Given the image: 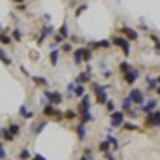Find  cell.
Returning a JSON list of instances; mask_svg holds the SVG:
<instances>
[{
    "instance_id": "obj_1",
    "label": "cell",
    "mask_w": 160,
    "mask_h": 160,
    "mask_svg": "<svg viewBox=\"0 0 160 160\" xmlns=\"http://www.w3.org/2000/svg\"><path fill=\"white\" fill-rule=\"evenodd\" d=\"M111 43L117 45V47H121V51H122L126 57L130 55V42H128L126 38H122V36H115V38L111 40Z\"/></svg>"
},
{
    "instance_id": "obj_2",
    "label": "cell",
    "mask_w": 160,
    "mask_h": 160,
    "mask_svg": "<svg viewBox=\"0 0 160 160\" xmlns=\"http://www.w3.org/2000/svg\"><path fill=\"white\" fill-rule=\"evenodd\" d=\"M43 96L49 100L51 106H58L62 102V94L60 92H53V91H43Z\"/></svg>"
},
{
    "instance_id": "obj_3",
    "label": "cell",
    "mask_w": 160,
    "mask_h": 160,
    "mask_svg": "<svg viewBox=\"0 0 160 160\" xmlns=\"http://www.w3.org/2000/svg\"><path fill=\"white\" fill-rule=\"evenodd\" d=\"M124 124V111H113L111 113V126L117 128V126H122Z\"/></svg>"
},
{
    "instance_id": "obj_4",
    "label": "cell",
    "mask_w": 160,
    "mask_h": 160,
    "mask_svg": "<svg viewBox=\"0 0 160 160\" xmlns=\"http://www.w3.org/2000/svg\"><path fill=\"white\" fill-rule=\"evenodd\" d=\"M145 126H160V111H152L145 119Z\"/></svg>"
},
{
    "instance_id": "obj_5",
    "label": "cell",
    "mask_w": 160,
    "mask_h": 160,
    "mask_svg": "<svg viewBox=\"0 0 160 160\" xmlns=\"http://www.w3.org/2000/svg\"><path fill=\"white\" fill-rule=\"evenodd\" d=\"M94 92H96V100H98V104H106V102H108V92H106V87L94 85Z\"/></svg>"
},
{
    "instance_id": "obj_6",
    "label": "cell",
    "mask_w": 160,
    "mask_h": 160,
    "mask_svg": "<svg viewBox=\"0 0 160 160\" xmlns=\"http://www.w3.org/2000/svg\"><path fill=\"white\" fill-rule=\"evenodd\" d=\"M128 100H130L132 104H138V106H141V104H143V92H141L139 89H134V91L130 92Z\"/></svg>"
},
{
    "instance_id": "obj_7",
    "label": "cell",
    "mask_w": 160,
    "mask_h": 160,
    "mask_svg": "<svg viewBox=\"0 0 160 160\" xmlns=\"http://www.w3.org/2000/svg\"><path fill=\"white\" fill-rule=\"evenodd\" d=\"M139 77V70H136V68H130L126 73H124V81L128 83V85H132L134 81H136V79Z\"/></svg>"
},
{
    "instance_id": "obj_8",
    "label": "cell",
    "mask_w": 160,
    "mask_h": 160,
    "mask_svg": "<svg viewBox=\"0 0 160 160\" xmlns=\"http://www.w3.org/2000/svg\"><path fill=\"white\" fill-rule=\"evenodd\" d=\"M89 109H91V96H89V94H83L81 104H79V111H81V113H87Z\"/></svg>"
},
{
    "instance_id": "obj_9",
    "label": "cell",
    "mask_w": 160,
    "mask_h": 160,
    "mask_svg": "<svg viewBox=\"0 0 160 160\" xmlns=\"http://www.w3.org/2000/svg\"><path fill=\"white\" fill-rule=\"evenodd\" d=\"M53 34V27H49V25H45V27H42V32H40V38H38V43H42L47 36H51Z\"/></svg>"
},
{
    "instance_id": "obj_10",
    "label": "cell",
    "mask_w": 160,
    "mask_h": 160,
    "mask_svg": "<svg viewBox=\"0 0 160 160\" xmlns=\"http://www.w3.org/2000/svg\"><path fill=\"white\" fill-rule=\"evenodd\" d=\"M121 32H122V34L126 36V40H128V42H130V40H138V32H136L134 28H128V27H122V28H121Z\"/></svg>"
},
{
    "instance_id": "obj_11",
    "label": "cell",
    "mask_w": 160,
    "mask_h": 160,
    "mask_svg": "<svg viewBox=\"0 0 160 160\" xmlns=\"http://www.w3.org/2000/svg\"><path fill=\"white\" fill-rule=\"evenodd\" d=\"M89 79H91V73L89 72H83V73H79V77H75V85H83V83H87L89 81Z\"/></svg>"
},
{
    "instance_id": "obj_12",
    "label": "cell",
    "mask_w": 160,
    "mask_h": 160,
    "mask_svg": "<svg viewBox=\"0 0 160 160\" xmlns=\"http://www.w3.org/2000/svg\"><path fill=\"white\" fill-rule=\"evenodd\" d=\"M154 108H156V100H149V102H145V106H141V111L143 113H152Z\"/></svg>"
},
{
    "instance_id": "obj_13",
    "label": "cell",
    "mask_w": 160,
    "mask_h": 160,
    "mask_svg": "<svg viewBox=\"0 0 160 160\" xmlns=\"http://www.w3.org/2000/svg\"><path fill=\"white\" fill-rule=\"evenodd\" d=\"M73 62L75 64H81L83 62V47H77L73 51Z\"/></svg>"
},
{
    "instance_id": "obj_14",
    "label": "cell",
    "mask_w": 160,
    "mask_h": 160,
    "mask_svg": "<svg viewBox=\"0 0 160 160\" xmlns=\"http://www.w3.org/2000/svg\"><path fill=\"white\" fill-rule=\"evenodd\" d=\"M91 47H98V49H109V47H111V42H109V40H100V42H94Z\"/></svg>"
},
{
    "instance_id": "obj_15",
    "label": "cell",
    "mask_w": 160,
    "mask_h": 160,
    "mask_svg": "<svg viewBox=\"0 0 160 160\" xmlns=\"http://www.w3.org/2000/svg\"><path fill=\"white\" fill-rule=\"evenodd\" d=\"M19 115H21L23 119H32V117H34V113H32L30 109H27L25 106H21V109H19Z\"/></svg>"
},
{
    "instance_id": "obj_16",
    "label": "cell",
    "mask_w": 160,
    "mask_h": 160,
    "mask_svg": "<svg viewBox=\"0 0 160 160\" xmlns=\"http://www.w3.org/2000/svg\"><path fill=\"white\" fill-rule=\"evenodd\" d=\"M0 60H2V64H6V66H10V64H12V58L6 55V51H4L2 47H0Z\"/></svg>"
},
{
    "instance_id": "obj_17",
    "label": "cell",
    "mask_w": 160,
    "mask_h": 160,
    "mask_svg": "<svg viewBox=\"0 0 160 160\" xmlns=\"http://www.w3.org/2000/svg\"><path fill=\"white\" fill-rule=\"evenodd\" d=\"M58 57H60L58 49H51V55H49V58H51V64H53V66H57V62H58Z\"/></svg>"
},
{
    "instance_id": "obj_18",
    "label": "cell",
    "mask_w": 160,
    "mask_h": 160,
    "mask_svg": "<svg viewBox=\"0 0 160 160\" xmlns=\"http://www.w3.org/2000/svg\"><path fill=\"white\" fill-rule=\"evenodd\" d=\"M98 149H100L104 154H108V152H109V149H111V145H109V141H108V139H104V141H100Z\"/></svg>"
},
{
    "instance_id": "obj_19",
    "label": "cell",
    "mask_w": 160,
    "mask_h": 160,
    "mask_svg": "<svg viewBox=\"0 0 160 160\" xmlns=\"http://www.w3.org/2000/svg\"><path fill=\"white\" fill-rule=\"evenodd\" d=\"M92 121H94V117L91 115V111L81 113V124H87V122H92Z\"/></svg>"
},
{
    "instance_id": "obj_20",
    "label": "cell",
    "mask_w": 160,
    "mask_h": 160,
    "mask_svg": "<svg viewBox=\"0 0 160 160\" xmlns=\"http://www.w3.org/2000/svg\"><path fill=\"white\" fill-rule=\"evenodd\" d=\"M77 138H79V139H85V138H87L85 124H79V126H77Z\"/></svg>"
},
{
    "instance_id": "obj_21",
    "label": "cell",
    "mask_w": 160,
    "mask_h": 160,
    "mask_svg": "<svg viewBox=\"0 0 160 160\" xmlns=\"http://www.w3.org/2000/svg\"><path fill=\"white\" fill-rule=\"evenodd\" d=\"M72 94H73V96H83V94H85V87H83V85H75Z\"/></svg>"
},
{
    "instance_id": "obj_22",
    "label": "cell",
    "mask_w": 160,
    "mask_h": 160,
    "mask_svg": "<svg viewBox=\"0 0 160 160\" xmlns=\"http://www.w3.org/2000/svg\"><path fill=\"white\" fill-rule=\"evenodd\" d=\"M8 130H10V134H12L13 138H17V136H19V124H13V122H12V124L8 126Z\"/></svg>"
},
{
    "instance_id": "obj_23",
    "label": "cell",
    "mask_w": 160,
    "mask_h": 160,
    "mask_svg": "<svg viewBox=\"0 0 160 160\" xmlns=\"http://www.w3.org/2000/svg\"><path fill=\"white\" fill-rule=\"evenodd\" d=\"M58 36H62V38H68V36H70V32H68V25H62V27L58 28Z\"/></svg>"
},
{
    "instance_id": "obj_24",
    "label": "cell",
    "mask_w": 160,
    "mask_h": 160,
    "mask_svg": "<svg viewBox=\"0 0 160 160\" xmlns=\"http://www.w3.org/2000/svg\"><path fill=\"white\" fill-rule=\"evenodd\" d=\"M92 58V53H91V49H85L83 47V62H89Z\"/></svg>"
},
{
    "instance_id": "obj_25",
    "label": "cell",
    "mask_w": 160,
    "mask_h": 160,
    "mask_svg": "<svg viewBox=\"0 0 160 160\" xmlns=\"http://www.w3.org/2000/svg\"><path fill=\"white\" fill-rule=\"evenodd\" d=\"M43 113H45V115H55V113H57V109H55L51 104H47V106L43 108Z\"/></svg>"
},
{
    "instance_id": "obj_26",
    "label": "cell",
    "mask_w": 160,
    "mask_h": 160,
    "mask_svg": "<svg viewBox=\"0 0 160 160\" xmlns=\"http://www.w3.org/2000/svg\"><path fill=\"white\" fill-rule=\"evenodd\" d=\"M32 81H34L36 85H47V79H45V77H34V75H32Z\"/></svg>"
},
{
    "instance_id": "obj_27",
    "label": "cell",
    "mask_w": 160,
    "mask_h": 160,
    "mask_svg": "<svg viewBox=\"0 0 160 160\" xmlns=\"http://www.w3.org/2000/svg\"><path fill=\"white\" fill-rule=\"evenodd\" d=\"M19 156H21V160H28V158H30V151H28V149H21Z\"/></svg>"
},
{
    "instance_id": "obj_28",
    "label": "cell",
    "mask_w": 160,
    "mask_h": 160,
    "mask_svg": "<svg viewBox=\"0 0 160 160\" xmlns=\"http://www.w3.org/2000/svg\"><path fill=\"white\" fill-rule=\"evenodd\" d=\"M0 134H2V136H4V139H8V141H13V139H15V138L10 134V130H8V128H6V130H2Z\"/></svg>"
},
{
    "instance_id": "obj_29",
    "label": "cell",
    "mask_w": 160,
    "mask_h": 160,
    "mask_svg": "<svg viewBox=\"0 0 160 160\" xmlns=\"http://www.w3.org/2000/svg\"><path fill=\"white\" fill-rule=\"evenodd\" d=\"M130 68H132V66H130V64H128V62H121V64H119V70H121V72H122V73H126V72H128V70H130Z\"/></svg>"
},
{
    "instance_id": "obj_30",
    "label": "cell",
    "mask_w": 160,
    "mask_h": 160,
    "mask_svg": "<svg viewBox=\"0 0 160 160\" xmlns=\"http://www.w3.org/2000/svg\"><path fill=\"white\" fill-rule=\"evenodd\" d=\"M145 81H147V85H149L151 89H156V87H158V83H156V79H151V77H147Z\"/></svg>"
},
{
    "instance_id": "obj_31",
    "label": "cell",
    "mask_w": 160,
    "mask_h": 160,
    "mask_svg": "<svg viewBox=\"0 0 160 160\" xmlns=\"http://www.w3.org/2000/svg\"><path fill=\"white\" fill-rule=\"evenodd\" d=\"M121 108H122V111H130V108H132V102L126 98V100L122 102V106H121Z\"/></svg>"
},
{
    "instance_id": "obj_32",
    "label": "cell",
    "mask_w": 160,
    "mask_h": 160,
    "mask_svg": "<svg viewBox=\"0 0 160 160\" xmlns=\"http://www.w3.org/2000/svg\"><path fill=\"white\" fill-rule=\"evenodd\" d=\"M43 128H45V121H43V122H40V124H36V126H34V134H36V136H38V134H40V132H42V130H43Z\"/></svg>"
},
{
    "instance_id": "obj_33",
    "label": "cell",
    "mask_w": 160,
    "mask_h": 160,
    "mask_svg": "<svg viewBox=\"0 0 160 160\" xmlns=\"http://www.w3.org/2000/svg\"><path fill=\"white\" fill-rule=\"evenodd\" d=\"M106 108H108V111H109V113H113V111H115V102L108 100V102H106Z\"/></svg>"
},
{
    "instance_id": "obj_34",
    "label": "cell",
    "mask_w": 160,
    "mask_h": 160,
    "mask_svg": "<svg viewBox=\"0 0 160 160\" xmlns=\"http://www.w3.org/2000/svg\"><path fill=\"white\" fill-rule=\"evenodd\" d=\"M0 42H2V43H12V38L6 36V34H0Z\"/></svg>"
},
{
    "instance_id": "obj_35",
    "label": "cell",
    "mask_w": 160,
    "mask_h": 160,
    "mask_svg": "<svg viewBox=\"0 0 160 160\" xmlns=\"http://www.w3.org/2000/svg\"><path fill=\"white\" fill-rule=\"evenodd\" d=\"M124 128H126V130H134V132L138 130V126H136V124H132V122H126V124H124Z\"/></svg>"
},
{
    "instance_id": "obj_36",
    "label": "cell",
    "mask_w": 160,
    "mask_h": 160,
    "mask_svg": "<svg viewBox=\"0 0 160 160\" xmlns=\"http://www.w3.org/2000/svg\"><path fill=\"white\" fill-rule=\"evenodd\" d=\"M85 10H87V6H79V8H77V12H75V17H79V15H81Z\"/></svg>"
},
{
    "instance_id": "obj_37",
    "label": "cell",
    "mask_w": 160,
    "mask_h": 160,
    "mask_svg": "<svg viewBox=\"0 0 160 160\" xmlns=\"http://www.w3.org/2000/svg\"><path fill=\"white\" fill-rule=\"evenodd\" d=\"M21 36H23V34H21V30H19V28H15V30H13V38H15V40H21Z\"/></svg>"
},
{
    "instance_id": "obj_38",
    "label": "cell",
    "mask_w": 160,
    "mask_h": 160,
    "mask_svg": "<svg viewBox=\"0 0 160 160\" xmlns=\"http://www.w3.org/2000/svg\"><path fill=\"white\" fill-rule=\"evenodd\" d=\"M62 51L70 53V51H72V45H70V43H62Z\"/></svg>"
},
{
    "instance_id": "obj_39",
    "label": "cell",
    "mask_w": 160,
    "mask_h": 160,
    "mask_svg": "<svg viewBox=\"0 0 160 160\" xmlns=\"http://www.w3.org/2000/svg\"><path fill=\"white\" fill-rule=\"evenodd\" d=\"M64 117H66V119H73V117H75V113L70 109V111H66V115H64Z\"/></svg>"
},
{
    "instance_id": "obj_40",
    "label": "cell",
    "mask_w": 160,
    "mask_h": 160,
    "mask_svg": "<svg viewBox=\"0 0 160 160\" xmlns=\"http://www.w3.org/2000/svg\"><path fill=\"white\" fill-rule=\"evenodd\" d=\"M62 40H64V38H62V36H58V34H55V45H57V43H60V42H62Z\"/></svg>"
},
{
    "instance_id": "obj_41",
    "label": "cell",
    "mask_w": 160,
    "mask_h": 160,
    "mask_svg": "<svg viewBox=\"0 0 160 160\" xmlns=\"http://www.w3.org/2000/svg\"><path fill=\"white\" fill-rule=\"evenodd\" d=\"M34 160H45V158H43L42 154H36V158H34Z\"/></svg>"
},
{
    "instance_id": "obj_42",
    "label": "cell",
    "mask_w": 160,
    "mask_h": 160,
    "mask_svg": "<svg viewBox=\"0 0 160 160\" xmlns=\"http://www.w3.org/2000/svg\"><path fill=\"white\" fill-rule=\"evenodd\" d=\"M156 94H160V85H158V87H156Z\"/></svg>"
},
{
    "instance_id": "obj_43",
    "label": "cell",
    "mask_w": 160,
    "mask_h": 160,
    "mask_svg": "<svg viewBox=\"0 0 160 160\" xmlns=\"http://www.w3.org/2000/svg\"><path fill=\"white\" fill-rule=\"evenodd\" d=\"M13 2H15V4H21V2H23V0H13Z\"/></svg>"
},
{
    "instance_id": "obj_44",
    "label": "cell",
    "mask_w": 160,
    "mask_h": 160,
    "mask_svg": "<svg viewBox=\"0 0 160 160\" xmlns=\"http://www.w3.org/2000/svg\"><path fill=\"white\" fill-rule=\"evenodd\" d=\"M156 49H158V51H160V42H158V43H156Z\"/></svg>"
},
{
    "instance_id": "obj_45",
    "label": "cell",
    "mask_w": 160,
    "mask_h": 160,
    "mask_svg": "<svg viewBox=\"0 0 160 160\" xmlns=\"http://www.w3.org/2000/svg\"><path fill=\"white\" fill-rule=\"evenodd\" d=\"M156 83H158V85H160V75H158V79H156Z\"/></svg>"
},
{
    "instance_id": "obj_46",
    "label": "cell",
    "mask_w": 160,
    "mask_h": 160,
    "mask_svg": "<svg viewBox=\"0 0 160 160\" xmlns=\"http://www.w3.org/2000/svg\"><path fill=\"white\" fill-rule=\"evenodd\" d=\"M0 28H2V25H0Z\"/></svg>"
}]
</instances>
